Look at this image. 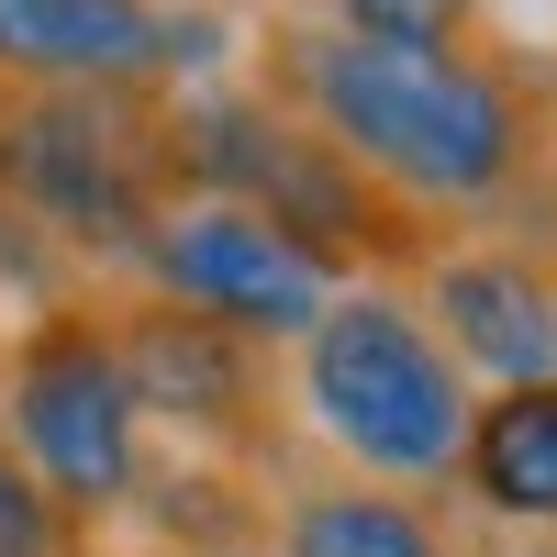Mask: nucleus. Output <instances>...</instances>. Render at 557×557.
Returning <instances> with one entry per match:
<instances>
[{
	"label": "nucleus",
	"instance_id": "39448f33",
	"mask_svg": "<svg viewBox=\"0 0 557 557\" xmlns=\"http://www.w3.org/2000/svg\"><path fill=\"white\" fill-rule=\"evenodd\" d=\"M0 435L34 469V491L101 546L123 513H134V480H146V412H134V380L112 357V312H101V278L67 301H45L12 323L0 346Z\"/></svg>",
	"mask_w": 557,
	"mask_h": 557
},
{
	"label": "nucleus",
	"instance_id": "4468645a",
	"mask_svg": "<svg viewBox=\"0 0 557 557\" xmlns=\"http://www.w3.org/2000/svg\"><path fill=\"white\" fill-rule=\"evenodd\" d=\"M457 557H557V546H524V535H491L480 524V535H457Z\"/></svg>",
	"mask_w": 557,
	"mask_h": 557
},
{
	"label": "nucleus",
	"instance_id": "7ed1b4c3",
	"mask_svg": "<svg viewBox=\"0 0 557 557\" xmlns=\"http://www.w3.org/2000/svg\"><path fill=\"white\" fill-rule=\"evenodd\" d=\"M178 190H212V201L257 212L268 235L301 268H323L335 290L346 278H412L446 246L435 223L401 212L346 146H323L290 101H268V89H246V78L178 89Z\"/></svg>",
	"mask_w": 557,
	"mask_h": 557
},
{
	"label": "nucleus",
	"instance_id": "20e7f679",
	"mask_svg": "<svg viewBox=\"0 0 557 557\" xmlns=\"http://www.w3.org/2000/svg\"><path fill=\"white\" fill-rule=\"evenodd\" d=\"M0 201L89 278H123L178 201V89H0Z\"/></svg>",
	"mask_w": 557,
	"mask_h": 557
},
{
	"label": "nucleus",
	"instance_id": "f8f14e48",
	"mask_svg": "<svg viewBox=\"0 0 557 557\" xmlns=\"http://www.w3.org/2000/svg\"><path fill=\"white\" fill-rule=\"evenodd\" d=\"M312 12L357 45H469L480 34V0H312Z\"/></svg>",
	"mask_w": 557,
	"mask_h": 557
},
{
	"label": "nucleus",
	"instance_id": "2eb2a0df",
	"mask_svg": "<svg viewBox=\"0 0 557 557\" xmlns=\"http://www.w3.org/2000/svg\"><path fill=\"white\" fill-rule=\"evenodd\" d=\"M123 557H268V546H123Z\"/></svg>",
	"mask_w": 557,
	"mask_h": 557
},
{
	"label": "nucleus",
	"instance_id": "423d86ee",
	"mask_svg": "<svg viewBox=\"0 0 557 557\" xmlns=\"http://www.w3.org/2000/svg\"><path fill=\"white\" fill-rule=\"evenodd\" d=\"M101 312H112V357H123L134 412H146L157 446L246 469V480H278L301 457V424H290V391H278L268 346L223 335V323L178 312L157 290H134V278H101Z\"/></svg>",
	"mask_w": 557,
	"mask_h": 557
},
{
	"label": "nucleus",
	"instance_id": "f03ea898",
	"mask_svg": "<svg viewBox=\"0 0 557 557\" xmlns=\"http://www.w3.org/2000/svg\"><path fill=\"white\" fill-rule=\"evenodd\" d=\"M278 391H290V424L323 469H357V480L424 491V502H446L457 435H469V401H480L401 278H346L301 323V346L278 357Z\"/></svg>",
	"mask_w": 557,
	"mask_h": 557
},
{
	"label": "nucleus",
	"instance_id": "f257e3e1",
	"mask_svg": "<svg viewBox=\"0 0 557 557\" xmlns=\"http://www.w3.org/2000/svg\"><path fill=\"white\" fill-rule=\"evenodd\" d=\"M290 101L323 146H346L401 212L435 235H524L557 212V101L491 45H357L323 12H268L257 23V78Z\"/></svg>",
	"mask_w": 557,
	"mask_h": 557
},
{
	"label": "nucleus",
	"instance_id": "ddd939ff",
	"mask_svg": "<svg viewBox=\"0 0 557 557\" xmlns=\"http://www.w3.org/2000/svg\"><path fill=\"white\" fill-rule=\"evenodd\" d=\"M0 557H101V546L57 513V502L34 491V469L12 457V435H0Z\"/></svg>",
	"mask_w": 557,
	"mask_h": 557
},
{
	"label": "nucleus",
	"instance_id": "f3484780",
	"mask_svg": "<svg viewBox=\"0 0 557 557\" xmlns=\"http://www.w3.org/2000/svg\"><path fill=\"white\" fill-rule=\"evenodd\" d=\"M546 101H557V89H546Z\"/></svg>",
	"mask_w": 557,
	"mask_h": 557
},
{
	"label": "nucleus",
	"instance_id": "1a4fd4ad",
	"mask_svg": "<svg viewBox=\"0 0 557 557\" xmlns=\"http://www.w3.org/2000/svg\"><path fill=\"white\" fill-rule=\"evenodd\" d=\"M401 290L435 323V346L469 368V391L557 380V246H535V235H446Z\"/></svg>",
	"mask_w": 557,
	"mask_h": 557
},
{
	"label": "nucleus",
	"instance_id": "9b49d317",
	"mask_svg": "<svg viewBox=\"0 0 557 557\" xmlns=\"http://www.w3.org/2000/svg\"><path fill=\"white\" fill-rule=\"evenodd\" d=\"M457 502L491 535L557 546V380H502L469 401V435H457Z\"/></svg>",
	"mask_w": 557,
	"mask_h": 557
},
{
	"label": "nucleus",
	"instance_id": "0eeeda50",
	"mask_svg": "<svg viewBox=\"0 0 557 557\" xmlns=\"http://www.w3.org/2000/svg\"><path fill=\"white\" fill-rule=\"evenodd\" d=\"M223 0H0V89H212Z\"/></svg>",
	"mask_w": 557,
	"mask_h": 557
},
{
	"label": "nucleus",
	"instance_id": "9d476101",
	"mask_svg": "<svg viewBox=\"0 0 557 557\" xmlns=\"http://www.w3.org/2000/svg\"><path fill=\"white\" fill-rule=\"evenodd\" d=\"M268 557H457V524L424 491H380L357 469L290 457L268 480Z\"/></svg>",
	"mask_w": 557,
	"mask_h": 557
},
{
	"label": "nucleus",
	"instance_id": "6e6552de",
	"mask_svg": "<svg viewBox=\"0 0 557 557\" xmlns=\"http://www.w3.org/2000/svg\"><path fill=\"white\" fill-rule=\"evenodd\" d=\"M123 278L157 290V301H178V312H201V323H223V335H246V346H268V357H290L301 323L335 301L323 268H301L257 212L212 201V190H178L146 223V246L123 257Z\"/></svg>",
	"mask_w": 557,
	"mask_h": 557
},
{
	"label": "nucleus",
	"instance_id": "dca6fc26",
	"mask_svg": "<svg viewBox=\"0 0 557 557\" xmlns=\"http://www.w3.org/2000/svg\"><path fill=\"white\" fill-rule=\"evenodd\" d=\"M223 12H235V0H223ZM268 12H290V0H268Z\"/></svg>",
	"mask_w": 557,
	"mask_h": 557
}]
</instances>
